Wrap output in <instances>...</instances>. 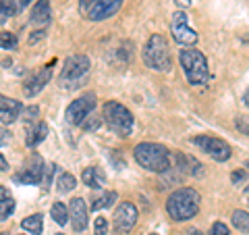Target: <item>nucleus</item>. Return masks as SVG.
<instances>
[{
  "mask_svg": "<svg viewBox=\"0 0 249 235\" xmlns=\"http://www.w3.org/2000/svg\"><path fill=\"white\" fill-rule=\"evenodd\" d=\"M199 206H201V196L197 194V190H193V187L175 190L166 200V213L177 223L193 218L199 213Z\"/></svg>",
  "mask_w": 249,
  "mask_h": 235,
  "instance_id": "1",
  "label": "nucleus"
},
{
  "mask_svg": "<svg viewBox=\"0 0 249 235\" xmlns=\"http://www.w3.org/2000/svg\"><path fill=\"white\" fill-rule=\"evenodd\" d=\"M135 160L139 167H143L145 171H152V173H166V171L173 167L170 162V150L162 144H154V142H143L135 146Z\"/></svg>",
  "mask_w": 249,
  "mask_h": 235,
  "instance_id": "2",
  "label": "nucleus"
},
{
  "mask_svg": "<svg viewBox=\"0 0 249 235\" xmlns=\"http://www.w3.org/2000/svg\"><path fill=\"white\" fill-rule=\"evenodd\" d=\"M181 67H183V73L187 77V81L191 85H204L210 79V71H208V60L206 57L196 48H187L181 50Z\"/></svg>",
  "mask_w": 249,
  "mask_h": 235,
  "instance_id": "3",
  "label": "nucleus"
},
{
  "mask_svg": "<svg viewBox=\"0 0 249 235\" xmlns=\"http://www.w3.org/2000/svg\"><path fill=\"white\" fill-rule=\"evenodd\" d=\"M143 62L154 71H162L166 73L170 65H173V59H170V48L168 42L164 40V36L154 34L147 44L143 46Z\"/></svg>",
  "mask_w": 249,
  "mask_h": 235,
  "instance_id": "4",
  "label": "nucleus"
},
{
  "mask_svg": "<svg viewBox=\"0 0 249 235\" xmlns=\"http://www.w3.org/2000/svg\"><path fill=\"white\" fill-rule=\"evenodd\" d=\"M89 67H91V62L88 57H83V54L69 57L65 60V65H62V71H60V85L67 90L83 85L85 79H88V75H89Z\"/></svg>",
  "mask_w": 249,
  "mask_h": 235,
  "instance_id": "5",
  "label": "nucleus"
},
{
  "mask_svg": "<svg viewBox=\"0 0 249 235\" xmlns=\"http://www.w3.org/2000/svg\"><path fill=\"white\" fill-rule=\"evenodd\" d=\"M102 117L108 129L114 131L116 136H131V131H133V115L121 102H114V100L106 102L102 108Z\"/></svg>",
  "mask_w": 249,
  "mask_h": 235,
  "instance_id": "6",
  "label": "nucleus"
},
{
  "mask_svg": "<svg viewBox=\"0 0 249 235\" xmlns=\"http://www.w3.org/2000/svg\"><path fill=\"white\" fill-rule=\"evenodd\" d=\"M193 144L204 154H208L210 158H214L216 162H227L232 154L231 146L224 139L214 137V136H197V137H193Z\"/></svg>",
  "mask_w": 249,
  "mask_h": 235,
  "instance_id": "7",
  "label": "nucleus"
},
{
  "mask_svg": "<svg viewBox=\"0 0 249 235\" xmlns=\"http://www.w3.org/2000/svg\"><path fill=\"white\" fill-rule=\"evenodd\" d=\"M98 104V100H96V94H83L81 98H77L73 100L71 104H69L67 108V123L69 125H81L88 117L93 113V108H96Z\"/></svg>",
  "mask_w": 249,
  "mask_h": 235,
  "instance_id": "8",
  "label": "nucleus"
},
{
  "mask_svg": "<svg viewBox=\"0 0 249 235\" xmlns=\"http://www.w3.org/2000/svg\"><path fill=\"white\" fill-rule=\"evenodd\" d=\"M170 29H173V38L175 42L183 44V46H193L197 42V34L196 29L189 27V23H187V15L183 11H178L173 15V25H170Z\"/></svg>",
  "mask_w": 249,
  "mask_h": 235,
  "instance_id": "9",
  "label": "nucleus"
},
{
  "mask_svg": "<svg viewBox=\"0 0 249 235\" xmlns=\"http://www.w3.org/2000/svg\"><path fill=\"white\" fill-rule=\"evenodd\" d=\"M137 216H139V213H137V208L131 204V202H123V204H119V208H116V213H114V229H116V233H129L135 227Z\"/></svg>",
  "mask_w": 249,
  "mask_h": 235,
  "instance_id": "10",
  "label": "nucleus"
},
{
  "mask_svg": "<svg viewBox=\"0 0 249 235\" xmlns=\"http://www.w3.org/2000/svg\"><path fill=\"white\" fill-rule=\"evenodd\" d=\"M44 160L40 158L37 154L31 156V162L29 167H25L21 173L15 175V183H27V185H42V179H44Z\"/></svg>",
  "mask_w": 249,
  "mask_h": 235,
  "instance_id": "11",
  "label": "nucleus"
},
{
  "mask_svg": "<svg viewBox=\"0 0 249 235\" xmlns=\"http://www.w3.org/2000/svg\"><path fill=\"white\" fill-rule=\"evenodd\" d=\"M50 79H52V65L44 67L42 71H37V73H34L31 77H27L25 83H23V94H25L27 98L37 96V94H40L46 88V85L50 83Z\"/></svg>",
  "mask_w": 249,
  "mask_h": 235,
  "instance_id": "12",
  "label": "nucleus"
},
{
  "mask_svg": "<svg viewBox=\"0 0 249 235\" xmlns=\"http://www.w3.org/2000/svg\"><path fill=\"white\" fill-rule=\"evenodd\" d=\"M123 0H96V4L88 11V19L91 21H104L114 17L121 11Z\"/></svg>",
  "mask_w": 249,
  "mask_h": 235,
  "instance_id": "13",
  "label": "nucleus"
},
{
  "mask_svg": "<svg viewBox=\"0 0 249 235\" xmlns=\"http://www.w3.org/2000/svg\"><path fill=\"white\" fill-rule=\"evenodd\" d=\"M69 216H71V225L75 233H83L88 229V206H85L83 198H73L69 204Z\"/></svg>",
  "mask_w": 249,
  "mask_h": 235,
  "instance_id": "14",
  "label": "nucleus"
},
{
  "mask_svg": "<svg viewBox=\"0 0 249 235\" xmlns=\"http://www.w3.org/2000/svg\"><path fill=\"white\" fill-rule=\"evenodd\" d=\"M21 113H23V104L19 102V100L0 94V121H2L4 125H11V123H15L19 119Z\"/></svg>",
  "mask_w": 249,
  "mask_h": 235,
  "instance_id": "15",
  "label": "nucleus"
},
{
  "mask_svg": "<svg viewBox=\"0 0 249 235\" xmlns=\"http://www.w3.org/2000/svg\"><path fill=\"white\" fill-rule=\"evenodd\" d=\"M81 179H83L85 185L91 187V190H100V187H104V183H106V175L100 167H88L83 171Z\"/></svg>",
  "mask_w": 249,
  "mask_h": 235,
  "instance_id": "16",
  "label": "nucleus"
},
{
  "mask_svg": "<svg viewBox=\"0 0 249 235\" xmlns=\"http://www.w3.org/2000/svg\"><path fill=\"white\" fill-rule=\"evenodd\" d=\"M46 136H48V125L46 123H37L34 129H29L27 131V139H25V144L27 148H36V146H40Z\"/></svg>",
  "mask_w": 249,
  "mask_h": 235,
  "instance_id": "17",
  "label": "nucleus"
},
{
  "mask_svg": "<svg viewBox=\"0 0 249 235\" xmlns=\"http://www.w3.org/2000/svg\"><path fill=\"white\" fill-rule=\"evenodd\" d=\"M15 213V200L6 187H0V221H6Z\"/></svg>",
  "mask_w": 249,
  "mask_h": 235,
  "instance_id": "18",
  "label": "nucleus"
},
{
  "mask_svg": "<svg viewBox=\"0 0 249 235\" xmlns=\"http://www.w3.org/2000/svg\"><path fill=\"white\" fill-rule=\"evenodd\" d=\"M21 227H23V229H25L27 233H31V235H42V231H44V216H42L40 213L31 215V216H27V218H23Z\"/></svg>",
  "mask_w": 249,
  "mask_h": 235,
  "instance_id": "19",
  "label": "nucleus"
},
{
  "mask_svg": "<svg viewBox=\"0 0 249 235\" xmlns=\"http://www.w3.org/2000/svg\"><path fill=\"white\" fill-rule=\"evenodd\" d=\"M31 21L34 23H48L50 21V0H40V2L34 6Z\"/></svg>",
  "mask_w": 249,
  "mask_h": 235,
  "instance_id": "20",
  "label": "nucleus"
},
{
  "mask_svg": "<svg viewBox=\"0 0 249 235\" xmlns=\"http://www.w3.org/2000/svg\"><path fill=\"white\" fill-rule=\"evenodd\" d=\"M50 216L54 218V223H58L60 227L69 223V208L62 204V202H54L50 208Z\"/></svg>",
  "mask_w": 249,
  "mask_h": 235,
  "instance_id": "21",
  "label": "nucleus"
},
{
  "mask_svg": "<svg viewBox=\"0 0 249 235\" xmlns=\"http://www.w3.org/2000/svg\"><path fill=\"white\" fill-rule=\"evenodd\" d=\"M116 198H119V194H116V192H106V194H102L100 198H96V200L91 202V210L96 213V210H102V208L112 206Z\"/></svg>",
  "mask_w": 249,
  "mask_h": 235,
  "instance_id": "22",
  "label": "nucleus"
},
{
  "mask_svg": "<svg viewBox=\"0 0 249 235\" xmlns=\"http://www.w3.org/2000/svg\"><path fill=\"white\" fill-rule=\"evenodd\" d=\"M231 218H232L235 229H239L241 233H249V213L247 210H235Z\"/></svg>",
  "mask_w": 249,
  "mask_h": 235,
  "instance_id": "23",
  "label": "nucleus"
},
{
  "mask_svg": "<svg viewBox=\"0 0 249 235\" xmlns=\"http://www.w3.org/2000/svg\"><path fill=\"white\" fill-rule=\"evenodd\" d=\"M15 13H17L15 0H0V25L6 23L11 17H15Z\"/></svg>",
  "mask_w": 249,
  "mask_h": 235,
  "instance_id": "24",
  "label": "nucleus"
},
{
  "mask_svg": "<svg viewBox=\"0 0 249 235\" xmlns=\"http://www.w3.org/2000/svg\"><path fill=\"white\" fill-rule=\"evenodd\" d=\"M185 171L193 177H201L204 175V164H201L196 156H185Z\"/></svg>",
  "mask_w": 249,
  "mask_h": 235,
  "instance_id": "25",
  "label": "nucleus"
},
{
  "mask_svg": "<svg viewBox=\"0 0 249 235\" xmlns=\"http://www.w3.org/2000/svg\"><path fill=\"white\" fill-rule=\"evenodd\" d=\"M56 185H58V192L67 194V192L75 190V185H77V179H75L71 173H60V175H58V181H56Z\"/></svg>",
  "mask_w": 249,
  "mask_h": 235,
  "instance_id": "26",
  "label": "nucleus"
},
{
  "mask_svg": "<svg viewBox=\"0 0 249 235\" xmlns=\"http://www.w3.org/2000/svg\"><path fill=\"white\" fill-rule=\"evenodd\" d=\"M17 36L11 34V31H0V48H4V50H15L17 48Z\"/></svg>",
  "mask_w": 249,
  "mask_h": 235,
  "instance_id": "27",
  "label": "nucleus"
},
{
  "mask_svg": "<svg viewBox=\"0 0 249 235\" xmlns=\"http://www.w3.org/2000/svg\"><path fill=\"white\" fill-rule=\"evenodd\" d=\"M235 127H237L241 133L249 136V117H247V115H239V117H235Z\"/></svg>",
  "mask_w": 249,
  "mask_h": 235,
  "instance_id": "28",
  "label": "nucleus"
},
{
  "mask_svg": "<svg viewBox=\"0 0 249 235\" xmlns=\"http://www.w3.org/2000/svg\"><path fill=\"white\" fill-rule=\"evenodd\" d=\"M81 125H83V129L89 133V131H96L100 125H102V119H100V117H88V119H85Z\"/></svg>",
  "mask_w": 249,
  "mask_h": 235,
  "instance_id": "29",
  "label": "nucleus"
},
{
  "mask_svg": "<svg viewBox=\"0 0 249 235\" xmlns=\"http://www.w3.org/2000/svg\"><path fill=\"white\" fill-rule=\"evenodd\" d=\"M93 233H96V235H106L108 233V221L104 216L96 218V223H93Z\"/></svg>",
  "mask_w": 249,
  "mask_h": 235,
  "instance_id": "30",
  "label": "nucleus"
},
{
  "mask_svg": "<svg viewBox=\"0 0 249 235\" xmlns=\"http://www.w3.org/2000/svg\"><path fill=\"white\" fill-rule=\"evenodd\" d=\"M54 173H56V164H48V167H46V171H44V179H42L46 190H48V187H50L52 179H54Z\"/></svg>",
  "mask_w": 249,
  "mask_h": 235,
  "instance_id": "31",
  "label": "nucleus"
},
{
  "mask_svg": "<svg viewBox=\"0 0 249 235\" xmlns=\"http://www.w3.org/2000/svg\"><path fill=\"white\" fill-rule=\"evenodd\" d=\"M231 181L235 183V185L245 183V181H247V171H243V169H237V171H232V173H231Z\"/></svg>",
  "mask_w": 249,
  "mask_h": 235,
  "instance_id": "32",
  "label": "nucleus"
},
{
  "mask_svg": "<svg viewBox=\"0 0 249 235\" xmlns=\"http://www.w3.org/2000/svg\"><path fill=\"white\" fill-rule=\"evenodd\" d=\"M210 235H229V227L218 221V223L212 225V229H210Z\"/></svg>",
  "mask_w": 249,
  "mask_h": 235,
  "instance_id": "33",
  "label": "nucleus"
},
{
  "mask_svg": "<svg viewBox=\"0 0 249 235\" xmlns=\"http://www.w3.org/2000/svg\"><path fill=\"white\" fill-rule=\"evenodd\" d=\"M23 113H25V121H34L36 117L40 115V108H37V106H27Z\"/></svg>",
  "mask_w": 249,
  "mask_h": 235,
  "instance_id": "34",
  "label": "nucleus"
},
{
  "mask_svg": "<svg viewBox=\"0 0 249 235\" xmlns=\"http://www.w3.org/2000/svg\"><path fill=\"white\" fill-rule=\"evenodd\" d=\"M44 36H46V31H44V29H37V31H34V34L29 36V44H36L37 40H44Z\"/></svg>",
  "mask_w": 249,
  "mask_h": 235,
  "instance_id": "35",
  "label": "nucleus"
},
{
  "mask_svg": "<svg viewBox=\"0 0 249 235\" xmlns=\"http://www.w3.org/2000/svg\"><path fill=\"white\" fill-rule=\"evenodd\" d=\"M93 4H96V0H79V9H81V13H88Z\"/></svg>",
  "mask_w": 249,
  "mask_h": 235,
  "instance_id": "36",
  "label": "nucleus"
},
{
  "mask_svg": "<svg viewBox=\"0 0 249 235\" xmlns=\"http://www.w3.org/2000/svg\"><path fill=\"white\" fill-rule=\"evenodd\" d=\"M6 139H9V131L0 127V144H2V142H6Z\"/></svg>",
  "mask_w": 249,
  "mask_h": 235,
  "instance_id": "37",
  "label": "nucleus"
},
{
  "mask_svg": "<svg viewBox=\"0 0 249 235\" xmlns=\"http://www.w3.org/2000/svg\"><path fill=\"white\" fill-rule=\"evenodd\" d=\"M6 169H9V162H6V158L0 154V171H6Z\"/></svg>",
  "mask_w": 249,
  "mask_h": 235,
  "instance_id": "38",
  "label": "nucleus"
},
{
  "mask_svg": "<svg viewBox=\"0 0 249 235\" xmlns=\"http://www.w3.org/2000/svg\"><path fill=\"white\" fill-rule=\"evenodd\" d=\"M243 102H245V106L249 108V90H247V92L243 94Z\"/></svg>",
  "mask_w": 249,
  "mask_h": 235,
  "instance_id": "39",
  "label": "nucleus"
},
{
  "mask_svg": "<svg viewBox=\"0 0 249 235\" xmlns=\"http://www.w3.org/2000/svg\"><path fill=\"white\" fill-rule=\"evenodd\" d=\"M177 4H181V6H189V4H191V0H177Z\"/></svg>",
  "mask_w": 249,
  "mask_h": 235,
  "instance_id": "40",
  "label": "nucleus"
},
{
  "mask_svg": "<svg viewBox=\"0 0 249 235\" xmlns=\"http://www.w3.org/2000/svg\"><path fill=\"white\" fill-rule=\"evenodd\" d=\"M31 4V0H21V9H25V6Z\"/></svg>",
  "mask_w": 249,
  "mask_h": 235,
  "instance_id": "41",
  "label": "nucleus"
},
{
  "mask_svg": "<svg viewBox=\"0 0 249 235\" xmlns=\"http://www.w3.org/2000/svg\"><path fill=\"white\" fill-rule=\"evenodd\" d=\"M189 235H204V233H201L199 229H191V231H189Z\"/></svg>",
  "mask_w": 249,
  "mask_h": 235,
  "instance_id": "42",
  "label": "nucleus"
},
{
  "mask_svg": "<svg viewBox=\"0 0 249 235\" xmlns=\"http://www.w3.org/2000/svg\"><path fill=\"white\" fill-rule=\"evenodd\" d=\"M245 194H249V185H247V187H245Z\"/></svg>",
  "mask_w": 249,
  "mask_h": 235,
  "instance_id": "43",
  "label": "nucleus"
},
{
  "mask_svg": "<svg viewBox=\"0 0 249 235\" xmlns=\"http://www.w3.org/2000/svg\"><path fill=\"white\" fill-rule=\"evenodd\" d=\"M0 235H9V233H6V231H2V233H0Z\"/></svg>",
  "mask_w": 249,
  "mask_h": 235,
  "instance_id": "44",
  "label": "nucleus"
},
{
  "mask_svg": "<svg viewBox=\"0 0 249 235\" xmlns=\"http://www.w3.org/2000/svg\"><path fill=\"white\" fill-rule=\"evenodd\" d=\"M56 235H65V233H56Z\"/></svg>",
  "mask_w": 249,
  "mask_h": 235,
  "instance_id": "45",
  "label": "nucleus"
},
{
  "mask_svg": "<svg viewBox=\"0 0 249 235\" xmlns=\"http://www.w3.org/2000/svg\"><path fill=\"white\" fill-rule=\"evenodd\" d=\"M247 167H249V162H247Z\"/></svg>",
  "mask_w": 249,
  "mask_h": 235,
  "instance_id": "46",
  "label": "nucleus"
}]
</instances>
